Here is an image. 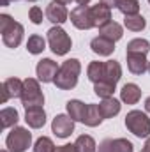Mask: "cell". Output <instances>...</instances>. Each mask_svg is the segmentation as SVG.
I'll use <instances>...</instances> for the list:
<instances>
[{
	"label": "cell",
	"instance_id": "cell-1",
	"mask_svg": "<svg viewBox=\"0 0 150 152\" xmlns=\"http://www.w3.org/2000/svg\"><path fill=\"white\" fill-rule=\"evenodd\" d=\"M81 73V62L78 58H67L60 67L55 76V87L60 90H73L78 85V78Z\"/></svg>",
	"mask_w": 150,
	"mask_h": 152
},
{
	"label": "cell",
	"instance_id": "cell-2",
	"mask_svg": "<svg viewBox=\"0 0 150 152\" xmlns=\"http://www.w3.org/2000/svg\"><path fill=\"white\" fill-rule=\"evenodd\" d=\"M46 37H48V46H50V50H51L55 55H58V57L67 55V53L71 51V48H73V41L69 37V34H67L60 25L51 27V28L48 30Z\"/></svg>",
	"mask_w": 150,
	"mask_h": 152
},
{
	"label": "cell",
	"instance_id": "cell-3",
	"mask_svg": "<svg viewBox=\"0 0 150 152\" xmlns=\"http://www.w3.org/2000/svg\"><path fill=\"white\" fill-rule=\"evenodd\" d=\"M125 127L129 133H133L138 138H149L150 136V118L147 112L141 110H131L125 115Z\"/></svg>",
	"mask_w": 150,
	"mask_h": 152
},
{
	"label": "cell",
	"instance_id": "cell-4",
	"mask_svg": "<svg viewBox=\"0 0 150 152\" xmlns=\"http://www.w3.org/2000/svg\"><path fill=\"white\" fill-rule=\"evenodd\" d=\"M32 145V133L27 127L14 126L5 138V147L11 152H25Z\"/></svg>",
	"mask_w": 150,
	"mask_h": 152
},
{
	"label": "cell",
	"instance_id": "cell-5",
	"mask_svg": "<svg viewBox=\"0 0 150 152\" xmlns=\"http://www.w3.org/2000/svg\"><path fill=\"white\" fill-rule=\"evenodd\" d=\"M21 104L23 108H32V106H42L44 104V94L41 90L39 80L36 78H27L23 80V92H21Z\"/></svg>",
	"mask_w": 150,
	"mask_h": 152
},
{
	"label": "cell",
	"instance_id": "cell-6",
	"mask_svg": "<svg viewBox=\"0 0 150 152\" xmlns=\"http://www.w3.org/2000/svg\"><path fill=\"white\" fill-rule=\"evenodd\" d=\"M69 18H71V23L74 25L78 30H90V28H94L92 12H90V7H87V5H78V7H74L71 11Z\"/></svg>",
	"mask_w": 150,
	"mask_h": 152
},
{
	"label": "cell",
	"instance_id": "cell-7",
	"mask_svg": "<svg viewBox=\"0 0 150 152\" xmlns=\"http://www.w3.org/2000/svg\"><path fill=\"white\" fill-rule=\"evenodd\" d=\"M51 131L57 138H69L74 133V120L66 113H58L51 122Z\"/></svg>",
	"mask_w": 150,
	"mask_h": 152
},
{
	"label": "cell",
	"instance_id": "cell-8",
	"mask_svg": "<svg viewBox=\"0 0 150 152\" xmlns=\"http://www.w3.org/2000/svg\"><path fill=\"white\" fill-rule=\"evenodd\" d=\"M58 67L55 60L51 58H42L39 60L37 66H36V75H37V80L42 81V83H53L55 81V76L58 73Z\"/></svg>",
	"mask_w": 150,
	"mask_h": 152
},
{
	"label": "cell",
	"instance_id": "cell-9",
	"mask_svg": "<svg viewBox=\"0 0 150 152\" xmlns=\"http://www.w3.org/2000/svg\"><path fill=\"white\" fill-rule=\"evenodd\" d=\"M97 152H134V145L127 138H108L99 143Z\"/></svg>",
	"mask_w": 150,
	"mask_h": 152
},
{
	"label": "cell",
	"instance_id": "cell-10",
	"mask_svg": "<svg viewBox=\"0 0 150 152\" xmlns=\"http://www.w3.org/2000/svg\"><path fill=\"white\" fill-rule=\"evenodd\" d=\"M21 92H23V81L20 78L12 76V78L4 80V83H2V103L5 104L9 99L21 97Z\"/></svg>",
	"mask_w": 150,
	"mask_h": 152
},
{
	"label": "cell",
	"instance_id": "cell-11",
	"mask_svg": "<svg viewBox=\"0 0 150 152\" xmlns=\"http://www.w3.org/2000/svg\"><path fill=\"white\" fill-rule=\"evenodd\" d=\"M46 18H48V21H51L53 25H64L67 20H69V11H67V7L66 5H62V4H58V2H51V4H48V7H46Z\"/></svg>",
	"mask_w": 150,
	"mask_h": 152
},
{
	"label": "cell",
	"instance_id": "cell-12",
	"mask_svg": "<svg viewBox=\"0 0 150 152\" xmlns=\"http://www.w3.org/2000/svg\"><path fill=\"white\" fill-rule=\"evenodd\" d=\"M23 34H25V28L21 23L14 21L4 34H2V41L7 48H18L23 41Z\"/></svg>",
	"mask_w": 150,
	"mask_h": 152
},
{
	"label": "cell",
	"instance_id": "cell-13",
	"mask_svg": "<svg viewBox=\"0 0 150 152\" xmlns=\"http://www.w3.org/2000/svg\"><path fill=\"white\" fill-rule=\"evenodd\" d=\"M127 58V69L136 76H141L143 73L149 71V60L147 55L143 53H125Z\"/></svg>",
	"mask_w": 150,
	"mask_h": 152
},
{
	"label": "cell",
	"instance_id": "cell-14",
	"mask_svg": "<svg viewBox=\"0 0 150 152\" xmlns=\"http://www.w3.org/2000/svg\"><path fill=\"white\" fill-rule=\"evenodd\" d=\"M25 122L32 129H41L46 124V112L42 106H32L25 110Z\"/></svg>",
	"mask_w": 150,
	"mask_h": 152
},
{
	"label": "cell",
	"instance_id": "cell-15",
	"mask_svg": "<svg viewBox=\"0 0 150 152\" xmlns=\"http://www.w3.org/2000/svg\"><path fill=\"white\" fill-rule=\"evenodd\" d=\"M90 12H92V21H94L95 28H101L103 25H106V23L111 21V9L108 5L101 4V2L97 5H92Z\"/></svg>",
	"mask_w": 150,
	"mask_h": 152
},
{
	"label": "cell",
	"instance_id": "cell-16",
	"mask_svg": "<svg viewBox=\"0 0 150 152\" xmlns=\"http://www.w3.org/2000/svg\"><path fill=\"white\" fill-rule=\"evenodd\" d=\"M90 48L99 57H110L115 51V42L106 37H103V36H97V37H94L90 41Z\"/></svg>",
	"mask_w": 150,
	"mask_h": 152
},
{
	"label": "cell",
	"instance_id": "cell-17",
	"mask_svg": "<svg viewBox=\"0 0 150 152\" xmlns=\"http://www.w3.org/2000/svg\"><path fill=\"white\" fill-rule=\"evenodd\" d=\"M66 110H67V115H69L74 122H85L88 104H85V103L79 101V99H71V101H67Z\"/></svg>",
	"mask_w": 150,
	"mask_h": 152
},
{
	"label": "cell",
	"instance_id": "cell-18",
	"mask_svg": "<svg viewBox=\"0 0 150 152\" xmlns=\"http://www.w3.org/2000/svg\"><path fill=\"white\" fill-rule=\"evenodd\" d=\"M141 99V88L136 83H125L120 90V101L125 104H136Z\"/></svg>",
	"mask_w": 150,
	"mask_h": 152
},
{
	"label": "cell",
	"instance_id": "cell-19",
	"mask_svg": "<svg viewBox=\"0 0 150 152\" xmlns=\"http://www.w3.org/2000/svg\"><path fill=\"white\" fill-rule=\"evenodd\" d=\"M122 78V66L117 60H106L104 62V78L103 81H108L111 85H117Z\"/></svg>",
	"mask_w": 150,
	"mask_h": 152
},
{
	"label": "cell",
	"instance_id": "cell-20",
	"mask_svg": "<svg viewBox=\"0 0 150 152\" xmlns=\"http://www.w3.org/2000/svg\"><path fill=\"white\" fill-rule=\"evenodd\" d=\"M99 36L110 39L113 42H117V41H120L122 36H124V27H122L120 23H117V21L111 20L110 23H106V25H103V27L99 28Z\"/></svg>",
	"mask_w": 150,
	"mask_h": 152
},
{
	"label": "cell",
	"instance_id": "cell-21",
	"mask_svg": "<svg viewBox=\"0 0 150 152\" xmlns=\"http://www.w3.org/2000/svg\"><path fill=\"white\" fill-rule=\"evenodd\" d=\"M120 108H122V104H120V101L115 99V97L103 99V101L99 103V112L103 115V118H113V117H117V115L120 113Z\"/></svg>",
	"mask_w": 150,
	"mask_h": 152
},
{
	"label": "cell",
	"instance_id": "cell-22",
	"mask_svg": "<svg viewBox=\"0 0 150 152\" xmlns=\"http://www.w3.org/2000/svg\"><path fill=\"white\" fill-rule=\"evenodd\" d=\"M20 120V115H18V110L16 108H4L0 112V127L2 129H9V127H14Z\"/></svg>",
	"mask_w": 150,
	"mask_h": 152
},
{
	"label": "cell",
	"instance_id": "cell-23",
	"mask_svg": "<svg viewBox=\"0 0 150 152\" xmlns=\"http://www.w3.org/2000/svg\"><path fill=\"white\" fill-rule=\"evenodd\" d=\"M124 27L131 32H141L147 27V20L141 14H131L124 18Z\"/></svg>",
	"mask_w": 150,
	"mask_h": 152
},
{
	"label": "cell",
	"instance_id": "cell-24",
	"mask_svg": "<svg viewBox=\"0 0 150 152\" xmlns=\"http://www.w3.org/2000/svg\"><path fill=\"white\" fill-rule=\"evenodd\" d=\"M87 78L94 85L99 83V81H103V78H104V62H99V60L90 62L88 67H87Z\"/></svg>",
	"mask_w": 150,
	"mask_h": 152
},
{
	"label": "cell",
	"instance_id": "cell-25",
	"mask_svg": "<svg viewBox=\"0 0 150 152\" xmlns=\"http://www.w3.org/2000/svg\"><path fill=\"white\" fill-rule=\"evenodd\" d=\"M76 151L78 152H97V145L95 140L90 134H79L74 142Z\"/></svg>",
	"mask_w": 150,
	"mask_h": 152
},
{
	"label": "cell",
	"instance_id": "cell-26",
	"mask_svg": "<svg viewBox=\"0 0 150 152\" xmlns=\"http://www.w3.org/2000/svg\"><path fill=\"white\" fill-rule=\"evenodd\" d=\"M149 51H150V42L141 37L129 41L127 46H125V53H143V55H147Z\"/></svg>",
	"mask_w": 150,
	"mask_h": 152
},
{
	"label": "cell",
	"instance_id": "cell-27",
	"mask_svg": "<svg viewBox=\"0 0 150 152\" xmlns=\"http://www.w3.org/2000/svg\"><path fill=\"white\" fill-rule=\"evenodd\" d=\"M46 50V39L39 34H32L27 41V51L32 55H39Z\"/></svg>",
	"mask_w": 150,
	"mask_h": 152
},
{
	"label": "cell",
	"instance_id": "cell-28",
	"mask_svg": "<svg viewBox=\"0 0 150 152\" xmlns=\"http://www.w3.org/2000/svg\"><path fill=\"white\" fill-rule=\"evenodd\" d=\"M103 115L99 112V104H88V110H87V117H85V126L88 127H97L101 122H103Z\"/></svg>",
	"mask_w": 150,
	"mask_h": 152
},
{
	"label": "cell",
	"instance_id": "cell-29",
	"mask_svg": "<svg viewBox=\"0 0 150 152\" xmlns=\"http://www.w3.org/2000/svg\"><path fill=\"white\" fill-rule=\"evenodd\" d=\"M117 9H118L124 16L140 14V2H138V0H118Z\"/></svg>",
	"mask_w": 150,
	"mask_h": 152
},
{
	"label": "cell",
	"instance_id": "cell-30",
	"mask_svg": "<svg viewBox=\"0 0 150 152\" xmlns=\"http://www.w3.org/2000/svg\"><path fill=\"white\" fill-rule=\"evenodd\" d=\"M115 87H117V85H111V83H108V81H99V83L94 85V92H95V96H99L101 99H108V97H113Z\"/></svg>",
	"mask_w": 150,
	"mask_h": 152
},
{
	"label": "cell",
	"instance_id": "cell-31",
	"mask_svg": "<svg viewBox=\"0 0 150 152\" xmlns=\"http://www.w3.org/2000/svg\"><path fill=\"white\" fill-rule=\"evenodd\" d=\"M55 143L50 136H41L34 143V152H55Z\"/></svg>",
	"mask_w": 150,
	"mask_h": 152
},
{
	"label": "cell",
	"instance_id": "cell-32",
	"mask_svg": "<svg viewBox=\"0 0 150 152\" xmlns=\"http://www.w3.org/2000/svg\"><path fill=\"white\" fill-rule=\"evenodd\" d=\"M44 16H46V14H42V9L37 7V5H32L30 11H28V20H30L34 25H41V23L44 21Z\"/></svg>",
	"mask_w": 150,
	"mask_h": 152
},
{
	"label": "cell",
	"instance_id": "cell-33",
	"mask_svg": "<svg viewBox=\"0 0 150 152\" xmlns=\"http://www.w3.org/2000/svg\"><path fill=\"white\" fill-rule=\"evenodd\" d=\"M12 23H14L12 16H9V14H0V34H4Z\"/></svg>",
	"mask_w": 150,
	"mask_h": 152
},
{
	"label": "cell",
	"instance_id": "cell-34",
	"mask_svg": "<svg viewBox=\"0 0 150 152\" xmlns=\"http://www.w3.org/2000/svg\"><path fill=\"white\" fill-rule=\"evenodd\" d=\"M55 152H78L76 151V145L74 143H66V145H60V147H57Z\"/></svg>",
	"mask_w": 150,
	"mask_h": 152
},
{
	"label": "cell",
	"instance_id": "cell-35",
	"mask_svg": "<svg viewBox=\"0 0 150 152\" xmlns=\"http://www.w3.org/2000/svg\"><path fill=\"white\" fill-rule=\"evenodd\" d=\"M101 4H104V5H108L110 9H113V7L118 5V0H101Z\"/></svg>",
	"mask_w": 150,
	"mask_h": 152
},
{
	"label": "cell",
	"instance_id": "cell-36",
	"mask_svg": "<svg viewBox=\"0 0 150 152\" xmlns=\"http://www.w3.org/2000/svg\"><path fill=\"white\" fill-rule=\"evenodd\" d=\"M143 151L145 152H150V136L145 140V145H143Z\"/></svg>",
	"mask_w": 150,
	"mask_h": 152
},
{
	"label": "cell",
	"instance_id": "cell-37",
	"mask_svg": "<svg viewBox=\"0 0 150 152\" xmlns=\"http://www.w3.org/2000/svg\"><path fill=\"white\" fill-rule=\"evenodd\" d=\"M145 112H147V113H150V97H147V99H145Z\"/></svg>",
	"mask_w": 150,
	"mask_h": 152
},
{
	"label": "cell",
	"instance_id": "cell-38",
	"mask_svg": "<svg viewBox=\"0 0 150 152\" xmlns=\"http://www.w3.org/2000/svg\"><path fill=\"white\" fill-rule=\"evenodd\" d=\"M74 2L78 5H88V4H90V0H74Z\"/></svg>",
	"mask_w": 150,
	"mask_h": 152
},
{
	"label": "cell",
	"instance_id": "cell-39",
	"mask_svg": "<svg viewBox=\"0 0 150 152\" xmlns=\"http://www.w3.org/2000/svg\"><path fill=\"white\" fill-rule=\"evenodd\" d=\"M12 0H0V5H4V7H7L9 4H11Z\"/></svg>",
	"mask_w": 150,
	"mask_h": 152
},
{
	"label": "cell",
	"instance_id": "cell-40",
	"mask_svg": "<svg viewBox=\"0 0 150 152\" xmlns=\"http://www.w3.org/2000/svg\"><path fill=\"white\" fill-rule=\"evenodd\" d=\"M55 2H58V4H62V5H67V4H71L73 0H55Z\"/></svg>",
	"mask_w": 150,
	"mask_h": 152
},
{
	"label": "cell",
	"instance_id": "cell-41",
	"mask_svg": "<svg viewBox=\"0 0 150 152\" xmlns=\"http://www.w3.org/2000/svg\"><path fill=\"white\" fill-rule=\"evenodd\" d=\"M0 152H11V151H5V149H4V151H0Z\"/></svg>",
	"mask_w": 150,
	"mask_h": 152
},
{
	"label": "cell",
	"instance_id": "cell-42",
	"mask_svg": "<svg viewBox=\"0 0 150 152\" xmlns=\"http://www.w3.org/2000/svg\"><path fill=\"white\" fill-rule=\"evenodd\" d=\"M27 2H37V0H27Z\"/></svg>",
	"mask_w": 150,
	"mask_h": 152
},
{
	"label": "cell",
	"instance_id": "cell-43",
	"mask_svg": "<svg viewBox=\"0 0 150 152\" xmlns=\"http://www.w3.org/2000/svg\"><path fill=\"white\" fill-rule=\"evenodd\" d=\"M149 73H150V62H149Z\"/></svg>",
	"mask_w": 150,
	"mask_h": 152
},
{
	"label": "cell",
	"instance_id": "cell-44",
	"mask_svg": "<svg viewBox=\"0 0 150 152\" xmlns=\"http://www.w3.org/2000/svg\"><path fill=\"white\" fill-rule=\"evenodd\" d=\"M14 2H18V0H14Z\"/></svg>",
	"mask_w": 150,
	"mask_h": 152
},
{
	"label": "cell",
	"instance_id": "cell-45",
	"mask_svg": "<svg viewBox=\"0 0 150 152\" xmlns=\"http://www.w3.org/2000/svg\"><path fill=\"white\" fill-rule=\"evenodd\" d=\"M141 152H145V151H141Z\"/></svg>",
	"mask_w": 150,
	"mask_h": 152
},
{
	"label": "cell",
	"instance_id": "cell-46",
	"mask_svg": "<svg viewBox=\"0 0 150 152\" xmlns=\"http://www.w3.org/2000/svg\"><path fill=\"white\" fill-rule=\"evenodd\" d=\"M149 4H150V0H149Z\"/></svg>",
	"mask_w": 150,
	"mask_h": 152
}]
</instances>
